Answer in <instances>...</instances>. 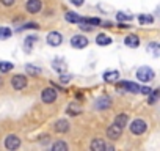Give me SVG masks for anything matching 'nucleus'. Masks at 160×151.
Returning <instances> with one entry per match:
<instances>
[{
	"label": "nucleus",
	"mask_w": 160,
	"mask_h": 151,
	"mask_svg": "<svg viewBox=\"0 0 160 151\" xmlns=\"http://www.w3.org/2000/svg\"><path fill=\"white\" fill-rule=\"evenodd\" d=\"M60 81H61V82H63V84H68V82H69V81H71V76H69V74H66V72H64V74H61V76H60Z\"/></svg>",
	"instance_id": "nucleus-32"
},
{
	"label": "nucleus",
	"mask_w": 160,
	"mask_h": 151,
	"mask_svg": "<svg viewBox=\"0 0 160 151\" xmlns=\"http://www.w3.org/2000/svg\"><path fill=\"white\" fill-rule=\"evenodd\" d=\"M0 2H2L5 7H11V5L14 3V0H0Z\"/></svg>",
	"instance_id": "nucleus-34"
},
{
	"label": "nucleus",
	"mask_w": 160,
	"mask_h": 151,
	"mask_svg": "<svg viewBox=\"0 0 160 151\" xmlns=\"http://www.w3.org/2000/svg\"><path fill=\"white\" fill-rule=\"evenodd\" d=\"M71 46L75 47V49H83V47L88 46V39L82 35H75V36L71 38Z\"/></svg>",
	"instance_id": "nucleus-3"
},
{
	"label": "nucleus",
	"mask_w": 160,
	"mask_h": 151,
	"mask_svg": "<svg viewBox=\"0 0 160 151\" xmlns=\"http://www.w3.org/2000/svg\"><path fill=\"white\" fill-rule=\"evenodd\" d=\"M25 29H38V24L30 22V24H27V25H24V27H19V29H18V32H22V30H25Z\"/></svg>",
	"instance_id": "nucleus-31"
},
{
	"label": "nucleus",
	"mask_w": 160,
	"mask_h": 151,
	"mask_svg": "<svg viewBox=\"0 0 160 151\" xmlns=\"http://www.w3.org/2000/svg\"><path fill=\"white\" fill-rule=\"evenodd\" d=\"M115 124H118L119 128H124L126 124H127V115H118L116 117V120H115Z\"/></svg>",
	"instance_id": "nucleus-19"
},
{
	"label": "nucleus",
	"mask_w": 160,
	"mask_h": 151,
	"mask_svg": "<svg viewBox=\"0 0 160 151\" xmlns=\"http://www.w3.org/2000/svg\"><path fill=\"white\" fill-rule=\"evenodd\" d=\"M41 98H42V101H44L46 104H52V102L57 99V93H55L53 88H46V90L42 91Z\"/></svg>",
	"instance_id": "nucleus-7"
},
{
	"label": "nucleus",
	"mask_w": 160,
	"mask_h": 151,
	"mask_svg": "<svg viewBox=\"0 0 160 151\" xmlns=\"http://www.w3.org/2000/svg\"><path fill=\"white\" fill-rule=\"evenodd\" d=\"M66 21L68 22H80L82 21V18H80L78 14H75V13H66Z\"/></svg>",
	"instance_id": "nucleus-20"
},
{
	"label": "nucleus",
	"mask_w": 160,
	"mask_h": 151,
	"mask_svg": "<svg viewBox=\"0 0 160 151\" xmlns=\"http://www.w3.org/2000/svg\"><path fill=\"white\" fill-rule=\"evenodd\" d=\"M121 132H122V128H119V126H118V124H115V123L107 129V135H108L110 138H113V140H115V138H119Z\"/></svg>",
	"instance_id": "nucleus-8"
},
{
	"label": "nucleus",
	"mask_w": 160,
	"mask_h": 151,
	"mask_svg": "<svg viewBox=\"0 0 160 151\" xmlns=\"http://www.w3.org/2000/svg\"><path fill=\"white\" fill-rule=\"evenodd\" d=\"M110 104H112V101L104 96V98H101V99L96 102V107H98V109H107V107H110Z\"/></svg>",
	"instance_id": "nucleus-17"
},
{
	"label": "nucleus",
	"mask_w": 160,
	"mask_h": 151,
	"mask_svg": "<svg viewBox=\"0 0 160 151\" xmlns=\"http://www.w3.org/2000/svg\"><path fill=\"white\" fill-rule=\"evenodd\" d=\"M149 95H151V98H149V104H154V102L158 99V90H154V91H151Z\"/></svg>",
	"instance_id": "nucleus-30"
},
{
	"label": "nucleus",
	"mask_w": 160,
	"mask_h": 151,
	"mask_svg": "<svg viewBox=\"0 0 160 151\" xmlns=\"http://www.w3.org/2000/svg\"><path fill=\"white\" fill-rule=\"evenodd\" d=\"M25 71H27V74H32V76L41 74V69H39L38 66H33V65H27V66H25Z\"/></svg>",
	"instance_id": "nucleus-21"
},
{
	"label": "nucleus",
	"mask_w": 160,
	"mask_h": 151,
	"mask_svg": "<svg viewBox=\"0 0 160 151\" xmlns=\"http://www.w3.org/2000/svg\"><path fill=\"white\" fill-rule=\"evenodd\" d=\"M116 18H118V21H119V22H122V21H130V19H132V16H130V14H124V13H118V14H116Z\"/></svg>",
	"instance_id": "nucleus-29"
},
{
	"label": "nucleus",
	"mask_w": 160,
	"mask_h": 151,
	"mask_svg": "<svg viewBox=\"0 0 160 151\" xmlns=\"http://www.w3.org/2000/svg\"><path fill=\"white\" fill-rule=\"evenodd\" d=\"M11 85H13V88H14V90H22V88H25V85H27V79H25V76H22V74L14 76L13 81H11Z\"/></svg>",
	"instance_id": "nucleus-4"
},
{
	"label": "nucleus",
	"mask_w": 160,
	"mask_h": 151,
	"mask_svg": "<svg viewBox=\"0 0 160 151\" xmlns=\"http://www.w3.org/2000/svg\"><path fill=\"white\" fill-rule=\"evenodd\" d=\"M36 43V36H27L25 38V43H24V49H25V52L27 54H30L32 52V47H33V44Z\"/></svg>",
	"instance_id": "nucleus-14"
},
{
	"label": "nucleus",
	"mask_w": 160,
	"mask_h": 151,
	"mask_svg": "<svg viewBox=\"0 0 160 151\" xmlns=\"http://www.w3.org/2000/svg\"><path fill=\"white\" fill-rule=\"evenodd\" d=\"M91 149H93V151H105L107 146H105V143H104L101 138H94V140L91 142Z\"/></svg>",
	"instance_id": "nucleus-12"
},
{
	"label": "nucleus",
	"mask_w": 160,
	"mask_h": 151,
	"mask_svg": "<svg viewBox=\"0 0 160 151\" xmlns=\"http://www.w3.org/2000/svg\"><path fill=\"white\" fill-rule=\"evenodd\" d=\"M2 84H3V82H2V79H0V87H2Z\"/></svg>",
	"instance_id": "nucleus-36"
},
{
	"label": "nucleus",
	"mask_w": 160,
	"mask_h": 151,
	"mask_svg": "<svg viewBox=\"0 0 160 151\" xmlns=\"http://www.w3.org/2000/svg\"><path fill=\"white\" fill-rule=\"evenodd\" d=\"M68 113H69V115H78V113H80V107L75 106V104H71V106L68 107Z\"/></svg>",
	"instance_id": "nucleus-28"
},
{
	"label": "nucleus",
	"mask_w": 160,
	"mask_h": 151,
	"mask_svg": "<svg viewBox=\"0 0 160 151\" xmlns=\"http://www.w3.org/2000/svg\"><path fill=\"white\" fill-rule=\"evenodd\" d=\"M96 43H98L99 46H108V44L112 43V38H108L107 35L101 33V35H98V38H96Z\"/></svg>",
	"instance_id": "nucleus-16"
},
{
	"label": "nucleus",
	"mask_w": 160,
	"mask_h": 151,
	"mask_svg": "<svg viewBox=\"0 0 160 151\" xmlns=\"http://www.w3.org/2000/svg\"><path fill=\"white\" fill-rule=\"evenodd\" d=\"M41 10V0H28L27 2V11L28 13H38Z\"/></svg>",
	"instance_id": "nucleus-10"
},
{
	"label": "nucleus",
	"mask_w": 160,
	"mask_h": 151,
	"mask_svg": "<svg viewBox=\"0 0 160 151\" xmlns=\"http://www.w3.org/2000/svg\"><path fill=\"white\" fill-rule=\"evenodd\" d=\"M11 69H13V63H10V61H0V71H2V72H8Z\"/></svg>",
	"instance_id": "nucleus-23"
},
{
	"label": "nucleus",
	"mask_w": 160,
	"mask_h": 151,
	"mask_svg": "<svg viewBox=\"0 0 160 151\" xmlns=\"http://www.w3.org/2000/svg\"><path fill=\"white\" fill-rule=\"evenodd\" d=\"M118 88H126L130 93H138L140 91V87L137 84H133V82H119L118 84Z\"/></svg>",
	"instance_id": "nucleus-9"
},
{
	"label": "nucleus",
	"mask_w": 160,
	"mask_h": 151,
	"mask_svg": "<svg viewBox=\"0 0 160 151\" xmlns=\"http://www.w3.org/2000/svg\"><path fill=\"white\" fill-rule=\"evenodd\" d=\"M47 43L50 44V46H60L61 43H63V36L58 33V32H50L49 35H47Z\"/></svg>",
	"instance_id": "nucleus-6"
},
{
	"label": "nucleus",
	"mask_w": 160,
	"mask_h": 151,
	"mask_svg": "<svg viewBox=\"0 0 160 151\" xmlns=\"http://www.w3.org/2000/svg\"><path fill=\"white\" fill-rule=\"evenodd\" d=\"M52 149H53V151H66V149H68V145L63 143V142H57V143L52 146Z\"/></svg>",
	"instance_id": "nucleus-26"
},
{
	"label": "nucleus",
	"mask_w": 160,
	"mask_h": 151,
	"mask_svg": "<svg viewBox=\"0 0 160 151\" xmlns=\"http://www.w3.org/2000/svg\"><path fill=\"white\" fill-rule=\"evenodd\" d=\"M138 21H140V24H143V25H144V24H152V21H154V19H152V16L141 14V16L138 18Z\"/></svg>",
	"instance_id": "nucleus-27"
},
{
	"label": "nucleus",
	"mask_w": 160,
	"mask_h": 151,
	"mask_svg": "<svg viewBox=\"0 0 160 151\" xmlns=\"http://www.w3.org/2000/svg\"><path fill=\"white\" fill-rule=\"evenodd\" d=\"M118 77H119V72L115 71V69L104 72V81H105V82H115V81H118Z\"/></svg>",
	"instance_id": "nucleus-11"
},
{
	"label": "nucleus",
	"mask_w": 160,
	"mask_h": 151,
	"mask_svg": "<svg viewBox=\"0 0 160 151\" xmlns=\"http://www.w3.org/2000/svg\"><path fill=\"white\" fill-rule=\"evenodd\" d=\"M151 91H152V90H151L149 87H140V93H143V95H148V96H149Z\"/></svg>",
	"instance_id": "nucleus-33"
},
{
	"label": "nucleus",
	"mask_w": 160,
	"mask_h": 151,
	"mask_svg": "<svg viewBox=\"0 0 160 151\" xmlns=\"http://www.w3.org/2000/svg\"><path fill=\"white\" fill-rule=\"evenodd\" d=\"M55 129H57L58 132H66V131L69 129V123H68L66 120H58V121L55 123Z\"/></svg>",
	"instance_id": "nucleus-15"
},
{
	"label": "nucleus",
	"mask_w": 160,
	"mask_h": 151,
	"mask_svg": "<svg viewBox=\"0 0 160 151\" xmlns=\"http://www.w3.org/2000/svg\"><path fill=\"white\" fill-rule=\"evenodd\" d=\"M146 123L143 121V120H135V121H132V124H130V132L132 134H135V135H140V134H143L144 131H146Z\"/></svg>",
	"instance_id": "nucleus-2"
},
{
	"label": "nucleus",
	"mask_w": 160,
	"mask_h": 151,
	"mask_svg": "<svg viewBox=\"0 0 160 151\" xmlns=\"http://www.w3.org/2000/svg\"><path fill=\"white\" fill-rule=\"evenodd\" d=\"M53 68H55L57 71H61V72H63V71H66V65H64L63 61H60L58 58H57V60H53Z\"/></svg>",
	"instance_id": "nucleus-25"
},
{
	"label": "nucleus",
	"mask_w": 160,
	"mask_h": 151,
	"mask_svg": "<svg viewBox=\"0 0 160 151\" xmlns=\"http://www.w3.org/2000/svg\"><path fill=\"white\" fill-rule=\"evenodd\" d=\"M71 2H72L74 5H77V7H80V5H82V3H83V0H71Z\"/></svg>",
	"instance_id": "nucleus-35"
},
{
	"label": "nucleus",
	"mask_w": 160,
	"mask_h": 151,
	"mask_svg": "<svg viewBox=\"0 0 160 151\" xmlns=\"http://www.w3.org/2000/svg\"><path fill=\"white\" fill-rule=\"evenodd\" d=\"M82 24H91V25H99L101 24V19H98V18H87V19H83L82 18V21H80Z\"/></svg>",
	"instance_id": "nucleus-22"
},
{
	"label": "nucleus",
	"mask_w": 160,
	"mask_h": 151,
	"mask_svg": "<svg viewBox=\"0 0 160 151\" xmlns=\"http://www.w3.org/2000/svg\"><path fill=\"white\" fill-rule=\"evenodd\" d=\"M11 33H13V32H11L8 27H0V39H2V41H3V39H8V38L11 36Z\"/></svg>",
	"instance_id": "nucleus-18"
},
{
	"label": "nucleus",
	"mask_w": 160,
	"mask_h": 151,
	"mask_svg": "<svg viewBox=\"0 0 160 151\" xmlns=\"http://www.w3.org/2000/svg\"><path fill=\"white\" fill-rule=\"evenodd\" d=\"M126 44L129 46V47H138L140 46V39H138V36L137 35H129L127 38H126Z\"/></svg>",
	"instance_id": "nucleus-13"
},
{
	"label": "nucleus",
	"mask_w": 160,
	"mask_h": 151,
	"mask_svg": "<svg viewBox=\"0 0 160 151\" xmlns=\"http://www.w3.org/2000/svg\"><path fill=\"white\" fill-rule=\"evenodd\" d=\"M5 146L8 149H18L21 146V138L18 135H8L5 140Z\"/></svg>",
	"instance_id": "nucleus-5"
},
{
	"label": "nucleus",
	"mask_w": 160,
	"mask_h": 151,
	"mask_svg": "<svg viewBox=\"0 0 160 151\" xmlns=\"http://www.w3.org/2000/svg\"><path fill=\"white\" fill-rule=\"evenodd\" d=\"M137 77L141 81V82H149L154 79V71L148 66H141L138 71H137Z\"/></svg>",
	"instance_id": "nucleus-1"
},
{
	"label": "nucleus",
	"mask_w": 160,
	"mask_h": 151,
	"mask_svg": "<svg viewBox=\"0 0 160 151\" xmlns=\"http://www.w3.org/2000/svg\"><path fill=\"white\" fill-rule=\"evenodd\" d=\"M148 50H151V54H152L154 57H158V55H160V52H158V44H157V43H151V44L148 46Z\"/></svg>",
	"instance_id": "nucleus-24"
}]
</instances>
